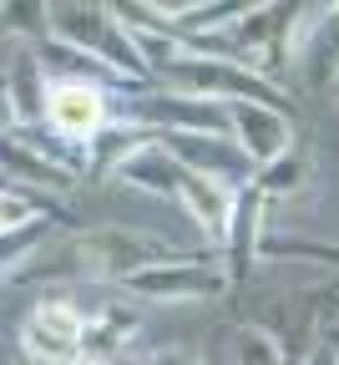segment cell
<instances>
[{
    "label": "cell",
    "instance_id": "6da1fadb",
    "mask_svg": "<svg viewBox=\"0 0 339 365\" xmlns=\"http://www.w3.org/2000/svg\"><path fill=\"white\" fill-rule=\"evenodd\" d=\"M46 36H56L61 46H71L76 56H86L96 71H107L122 86H152L147 66H142L137 46H132V31L117 16V6H102V0L46 6Z\"/></svg>",
    "mask_w": 339,
    "mask_h": 365
},
{
    "label": "cell",
    "instance_id": "7a4b0ae2",
    "mask_svg": "<svg viewBox=\"0 0 339 365\" xmlns=\"http://www.w3.org/2000/svg\"><path fill=\"white\" fill-rule=\"evenodd\" d=\"M177 254H187V249L147 234V228H122V223H96V228H81V234L66 239V259H71L66 269L81 274L86 284H107V289L132 279L137 269H152Z\"/></svg>",
    "mask_w": 339,
    "mask_h": 365
},
{
    "label": "cell",
    "instance_id": "3957f363",
    "mask_svg": "<svg viewBox=\"0 0 339 365\" xmlns=\"http://www.w3.org/2000/svg\"><path fill=\"white\" fill-rule=\"evenodd\" d=\"M0 178L41 198H66L86 182V153L61 148L46 127H6L0 132Z\"/></svg>",
    "mask_w": 339,
    "mask_h": 365
},
{
    "label": "cell",
    "instance_id": "277c9868",
    "mask_svg": "<svg viewBox=\"0 0 339 365\" xmlns=\"http://www.w3.org/2000/svg\"><path fill=\"white\" fill-rule=\"evenodd\" d=\"M122 86L117 81H96V76H51V97H46V132L61 148L91 153L112 127H122L117 112Z\"/></svg>",
    "mask_w": 339,
    "mask_h": 365
},
{
    "label": "cell",
    "instance_id": "5b68a950",
    "mask_svg": "<svg viewBox=\"0 0 339 365\" xmlns=\"http://www.w3.org/2000/svg\"><path fill=\"white\" fill-rule=\"evenodd\" d=\"M152 86H172V91H187V97H203V102H259V107H273V112H288L294 117V102H288V86H273L268 76L238 66V61H223V56H198L187 51L177 66H167Z\"/></svg>",
    "mask_w": 339,
    "mask_h": 365
},
{
    "label": "cell",
    "instance_id": "8992f818",
    "mask_svg": "<svg viewBox=\"0 0 339 365\" xmlns=\"http://www.w3.org/2000/svg\"><path fill=\"white\" fill-rule=\"evenodd\" d=\"M117 289L127 299H147V304H213L233 289V279H228L223 259L208 249V254H177L152 269H137Z\"/></svg>",
    "mask_w": 339,
    "mask_h": 365
},
{
    "label": "cell",
    "instance_id": "52a82bcc",
    "mask_svg": "<svg viewBox=\"0 0 339 365\" xmlns=\"http://www.w3.org/2000/svg\"><path fill=\"white\" fill-rule=\"evenodd\" d=\"M86 309L71 294H41L21 325V345L31 365H81Z\"/></svg>",
    "mask_w": 339,
    "mask_h": 365
},
{
    "label": "cell",
    "instance_id": "ba28073f",
    "mask_svg": "<svg viewBox=\"0 0 339 365\" xmlns=\"http://www.w3.org/2000/svg\"><path fill=\"white\" fill-rule=\"evenodd\" d=\"M223 117H228V143L244 153V163L254 173L294 148V117L288 112H273V107H259V102H228Z\"/></svg>",
    "mask_w": 339,
    "mask_h": 365
},
{
    "label": "cell",
    "instance_id": "9c48e42d",
    "mask_svg": "<svg viewBox=\"0 0 339 365\" xmlns=\"http://www.w3.org/2000/svg\"><path fill=\"white\" fill-rule=\"evenodd\" d=\"M233 198H238L233 182L182 168V178H177V198H172V203H177L192 223H198V234H203L208 249L218 254V244H223V234H228V218H233Z\"/></svg>",
    "mask_w": 339,
    "mask_h": 365
},
{
    "label": "cell",
    "instance_id": "30bf717a",
    "mask_svg": "<svg viewBox=\"0 0 339 365\" xmlns=\"http://www.w3.org/2000/svg\"><path fill=\"white\" fill-rule=\"evenodd\" d=\"M112 182H122V188L132 193H147V198H177V178H182V163L167 153L162 137L152 132H142V143L107 173Z\"/></svg>",
    "mask_w": 339,
    "mask_h": 365
},
{
    "label": "cell",
    "instance_id": "8fae6325",
    "mask_svg": "<svg viewBox=\"0 0 339 365\" xmlns=\"http://www.w3.org/2000/svg\"><path fill=\"white\" fill-rule=\"evenodd\" d=\"M0 91H6V107H11V127H41L46 97H51V71L41 66L31 46H21L6 66V76H0Z\"/></svg>",
    "mask_w": 339,
    "mask_h": 365
},
{
    "label": "cell",
    "instance_id": "7c38bea8",
    "mask_svg": "<svg viewBox=\"0 0 339 365\" xmlns=\"http://www.w3.org/2000/svg\"><path fill=\"white\" fill-rule=\"evenodd\" d=\"M299 61L309 66V86L324 97H339V6H319Z\"/></svg>",
    "mask_w": 339,
    "mask_h": 365
},
{
    "label": "cell",
    "instance_id": "4fadbf2b",
    "mask_svg": "<svg viewBox=\"0 0 339 365\" xmlns=\"http://www.w3.org/2000/svg\"><path fill=\"white\" fill-rule=\"evenodd\" d=\"M339 264V244L324 239H299V234H283V228H259V244H254V264Z\"/></svg>",
    "mask_w": 339,
    "mask_h": 365
},
{
    "label": "cell",
    "instance_id": "5bb4252c",
    "mask_svg": "<svg viewBox=\"0 0 339 365\" xmlns=\"http://www.w3.org/2000/svg\"><path fill=\"white\" fill-rule=\"evenodd\" d=\"M309 182H314V163H309L299 148H288L283 158H273L268 168H259V173L249 178V188H254L264 203H283V198L304 193Z\"/></svg>",
    "mask_w": 339,
    "mask_h": 365
},
{
    "label": "cell",
    "instance_id": "9a60e30c",
    "mask_svg": "<svg viewBox=\"0 0 339 365\" xmlns=\"http://www.w3.org/2000/svg\"><path fill=\"white\" fill-rule=\"evenodd\" d=\"M223 340H228V365H299L283 350V340L264 325H233L223 330Z\"/></svg>",
    "mask_w": 339,
    "mask_h": 365
},
{
    "label": "cell",
    "instance_id": "2e32d148",
    "mask_svg": "<svg viewBox=\"0 0 339 365\" xmlns=\"http://www.w3.org/2000/svg\"><path fill=\"white\" fill-rule=\"evenodd\" d=\"M56 234V218H36L26 228H16V234H0V284L16 279V274L46 249V239Z\"/></svg>",
    "mask_w": 339,
    "mask_h": 365
},
{
    "label": "cell",
    "instance_id": "e0dca14e",
    "mask_svg": "<svg viewBox=\"0 0 339 365\" xmlns=\"http://www.w3.org/2000/svg\"><path fill=\"white\" fill-rule=\"evenodd\" d=\"M36 218H61V203L41 198V193H26V188H6V193H0V234H16V228H26Z\"/></svg>",
    "mask_w": 339,
    "mask_h": 365
},
{
    "label": "cell",
    "instance_id": "ac0fdd59",
    "mask_svg": "<svg viewBox=\"0 0 339 365\" xmlns=\"http://www.w3.org/2000/svg\"><path fill=\"white\" fill-rule=\"evenodd\" d=\"M132 365H203V355L187 350V345H162V350L142 355V360H132Z\"/></svg>",
    "mask_w": 339,
    "mask_h": 365
},
{
    "label": "cell",
    "instance_id": "d6986e66",
    "mask_svg": "<svg viewBox=\"0 0 339 365\" xmlns=\"http://www.w3.org/2000/svg\"><path fill=\"white\" fill-rule=\"evenodd\" d=\"M299 365H334V355H329V345H324V340H314V345H309V355H304Z\"/></svg>",
    "mask_w": 339,
    "mask_h": 365
},
{
    "label": "cell",
    "instance_id": "ffe728a7",
    "mask_svg": "<svg viewBox=\"0 0 339 365\" xmlns=\"http://www.w3.org/2000/svg\"><path fill=\"white\" fill-rule=\"evenodd\" d=\"M319 340L329 345V355H334V365H339V325H324V330H319Z\"/></svg>",
    "mask_w": 339,
    "mask_h": 365
},
{
    "label": "cell",
    "instance_id": "44dd1931",
    "mask_svg": "<svg viewBox=\"0 0 339 365\" xmlns=\"http://www.w3.org/2000/svg\"><path fill=\"white\" fill-rule=\"evenodd\" d=\"M11 127V107H6V91H0V132Z\"/></svg>",
    "mask_w": 339,
    "mask_h": 365
},
{
    "label": "cell",
    "instance_id": "7402d4cb",
    "mask_svg": "<svg viewBox=\"0 0 339 365\" xmlns=\"http://www.w3.org/2000/svg\"><path fill=\"white\" fill-rule=\"evenodd\" d=\"M6 188H11V182H6V178H0V193H6Z\"/></svg>",
    "mask_w": 339,
    "mask_h": 365
}]
</instances>
